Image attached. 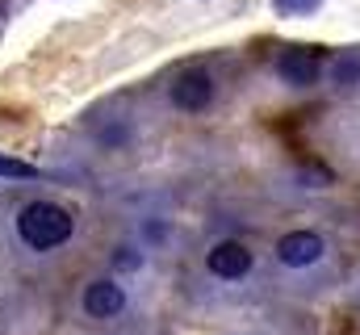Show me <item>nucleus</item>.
<instances>
[{"label":"nucleus","mask_w":360,"mask_h":335,"mask_svg":"<svg viewBox=\"0 0 360 335\" xmlns=\"http://www.w3.org/2000/svg\"><path fill=\"white\" fill-rule=\"evenodd\" d=\"M276 72H281V80L293 84V88H310V84H319V76H323V55L314 46H289L276 59Z\"/></svg>","instance_id":"obj_3"},{"label":"nucleus","mask_w":360,"mask_h":335,"mask_svg":"<svg viewBox=\"0 0 360 335\" xmlns=\"http://www.w3.org/2000/svg\"><path fill=\"white\" fill-rule=\"evenodd\" d=\"M0 176H8V180H34L38 168H30L25 160H8V156H0Z\"/></svg>","instance_id":"obj_7"},{"label":"nucleus","mask_w":360,"mask_h":335,"mask_svg":"<svg viewBox=\"0 0 360 335\" xmlns=\"http://www.w3.org/2000/svg\"><path fill=\"white\" fill-rule=\"evenodd\" d=\"M205 268H210L218 281H243V277L252 272V251L243 248V244H235V239L214 244V248H210V260H205Z\"/></svg>","instance_id":"obj_4"},{"label":"nucleus","mask_w":360,"mask_h":335,"mask_svg":"<svg viewBox=\"0 0 360 335\" xmlns=\"http://www.w3.org/2000/svg\"><path fill=\"white\" fill-rule=\"evenodd\" d=\"M113 264H117V268H122V264H126V268H134V264H139V255H134L130 248H117V251H113Z\"/></svg>","instance_id":"obj_10"},{"label":"nucleus","mask_w":360,"mask_h":335,"mask_svg":"<svg viewBox=\"0 0 360 335\" xmlns=\"http://www.w3.org/2000/svg\"><path fill=\"white\" fill-rule=\"evenodd\" d=\"M331 76H335V84H352V80H360V59H344V63H340Z\"/></svg>","instance_id":"obj_8"},{"label":"nucleus","mask_w":360,"mask_h":335,"mask_svg":"<svg viewBox=\"0 0 360 335\" xmlns=\"http://www.w3.org/2000/svg\"><path fill=\"white\" fill-rule=\"evenodd\" d=\"M314 4H319V0H276V8H281V13H289V8H293V13H310Z\"/></svg>","instance_id":"obj_9"},{"label":"nucleus","mask_w":360,"mask_h":335,"mask_svg":"<svg viewBox=\"0 0 360 335\" xmlns=\"http://www.w3.org/2000/svg\"><path fill=\"white\" fill-rule=\"evenodd\" d=\"M126 310V289L117 281H92L84 289V315L92 319H117Z\"/></svg>","instance_id":"obj_6"},{"label":"nucleus","mask_w":360,"mask_h":335,"mask_svg":"<svg viewBox=\"0 0 360 335\" xmlns=\"http://www.w3.org/2000/svg\"><path fill=\"white\" fill-rule=\"evenodd\" d=\"M276 260L285 268H310L314 260H323V239L314 231H293V235H281L276 244Z\"/></svg>","instance_id":"obj_5"},{"label":"nucleus","mask_w":360,"mask_h":335,"mask_svg":"<svg viewBox=\"0 0 360 335\" xmlns=\"http://www.w3.org/2000/svg\"><path fill=\"white\" fill-rule=\"evenodd\" d=\"M72 231H76L72 214L63 206H55V201H34V206H25L17 214V235H21L25 248H34V251L63 248L72 239Z\"/></svg>","instance_id":"obj_1"},{"label":"nucleus","mask_w":360,"mask_h":335,"mask_svg":"<svg viewBox=\"0 0 360 335\" xmlns=\"http://www.w3.org/2000/svg\"><path fill=\"white\" fill-rule=\"evenodd\" d=\"M168 101L184 109V113H201V109H210V101H214V80H210V72H201V68H184L172 88H168Z\"/></svg>","instance_id":"obj_2"}]
</instances>
